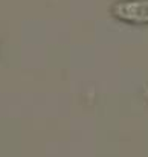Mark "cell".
Masks as SVG:
<instances>
[{
	"instance_id": "cell-1",
	"label": "cell",
	"mask_w": 148,
	"mask_h": 157,
	"mask_svg": "<svg viewBox=\"0 0 148 157\" xmlns=\"http://www.w3.org/2000/svg\"><path fill=\"white\" fill-rule=\"evenodd\" d=\"M111 15L124 23L148 25V0H122L111 6Z\"/></svg>"
}]
</instances>
